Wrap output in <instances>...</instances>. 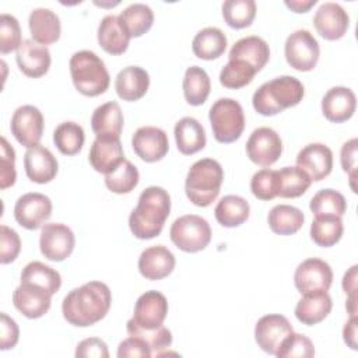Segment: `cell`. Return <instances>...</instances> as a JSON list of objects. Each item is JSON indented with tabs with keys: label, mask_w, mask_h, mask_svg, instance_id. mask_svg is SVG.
Instances as JSON below:
<instances>
[{
	"label": "cell",
	"mask_w": 358,
	"mask_h": 358,
	"mask_svg": "<svg viewBox=\"0 0 358 358\" xmlns=\"http://www.w3.org/2000/svg\"><path fill=\"white\" fill-rule=\"evenodd\" d=\"M282 152L280 134L270 127H257L246 141L248 158L260 166H271Z\"/></svg>",
	"instance_id": "30bf717a"
},
{
	"label": "cell",
	"mask_w": 358,
	"mask_h": 358,
	"mask_svg": "<svg viewBox=\"0 0 358 358\" xmlns=\"http://www.w3.org/2000/svg\"><path fill=\"white\" fill-rule=\"evenodd\" d=\"M24 168L31 182L43 185L52 182L59 171L57 159L46 147L36 144L24 154Z\"/></svg>",
	"instance_id": "ffe728a7"
},
{
	"label": "cell",
	"mask_w": 358,
	"mask_h": 358,
	"mask_svg": "<svg viewBox=\"0 0 358 358\" xmlns=\"http://www.w3.org/2000/svg\"><path fill=\"white\" fill-rule=\"evenodd\" d=\"M313 25L322 38L337 41L345 35L350 27V17L338 3L326 1L316 10Z\"/></svg>",
	"instance_id": "ac0fdd59"
},
{
	"label": "cell",
	"mask_w": 358,
	"mask_h": 358,
	"mask_svg": "<svg viewBox=\"0 0 358 358\" xmlns=\"http://www.w3.org/2000/svg\"><path fill=\"white\" fill-rule=\"evenodd\" d=\"M70 76L76 90L85 96L103 94L110 83L103 60L91 50L76 52L69 62Z\"/></svg>",
	"instance_id": "5b68a950"
},
{
	"label": "cell",
	"mask_w": 358,
	"mask_h": 358,
	"mask_svg": "<svg viewBox=\"0 0 358 358\" xmlns=\"http://www.w3.org/2000/svg\"><path fill=\"white\" fill-rule=\"evenodd\" d=\"M222 17L231 28H246L256 17V3L253 0H227L222 4Z\"/></svg>",
	"instance_id": "7bdbcfd3"
},
{
	"label": "cell",
	"mask_w": 358,
	"mask_h": 358,
	"mask_svg": "<svg viewBox=\"0 0 358 358\" xmlns=\"http://www.w3.org/2000/svg\"><path fill=\"white\" fill-rule=\"evenodd\" d=\"M228 57L229 60H243L259 73L270 59V48L260 36L250 35L236 41L232 45Z\"/></svg>",
	"instance_id": "4316f807"
},
{
	"label": "cell",
	"mask_w": 358,
	"mask_h": 358,
	"mask_svg": "<svg viewBox=\"0 0 358 358\" xmlns=\"http://www.w3.org/2000/svg\"><path fill=\"white\" fill-rule=\"evenodd\" d=\"M98 43L109 55H123L130 42V34L119 15L108 14L98 25Z\"/></svg>",
	"instance_id": "cb8c5ba5"
},
{
	"label": "cell",
	"mask_w": 358,
	"mask_h": 358,
	"mask_svg": "<svg viewBox=\"0 0 358 358\" xmlns=\"http://www.w3.org/2000/svg\"><path fill=\"white\" fill-rule=\"evenodd\" d=\"M312 179L299 166H284L277 171V196L295 199L302 196L310 186Z\"/></svg>",
	"instance_id": "d590c367"
},
{
	"label": "cell",
	"mask_w": 358,
	"mask_h": 358,
	"mask_svg": "<svg viewBox=\"0 0 358 358\" xmlns=\"http://www.w3.org/2000/svg\"><path fill=\"white\" fill-rule=\"evenodd\" d=\"M287 63L298 71H310L316 67L320 48L316 38L308 29H296L284 45Z\"/></svg>",
	"instance_id": "ba28073f"
},
{
	"label": "cell",
	"mask_w": 358,
	"mask_h": 358,
	"mask_svg": "<svg viewBox=\"0 0 358 358\" xmlns=\"http://www.w3.org/2000/svg\"><path fill=\"white\" fill-rule=\"evenodd\" d=\"M21 282H31L48 289L55 295L62 287V277L57 270L42 262H31L21 271Z\"/></svg>",
	"instance_id": "8d00e7d4"
},
{
	"label": "cell",
	"mask_w": 358,
	"mask_h": 358,
	"mask_svg": "<svg viewBox=\"0 0 358 358\" xmlns=\"http://www.w3.org/2000/svg\"><path fill=\"white\" fill-rule=\"evenodd\" d=\"M53 141L64 155H76L81 151L85 134L84 129L76 122H63L53 131Z\"/></svg>",
	"instance_id": "ab89813d"
},
{
	"label": "cell",
	"mask_w": 358,
	"mask_h": 358,
	"mask_svg": "<svg viewBox=\"0 0 358 358\" xmlns=\"http://www.w3.org/2000/svg\"><path fill=\"white\" fill-rule=\"evenodd\" d=\"M138 179L140 173L136 165L129 159H123L113 171L105 175V185L116 194H126L138 185Z\"/></svg>",
	"instance_id": "b9f144b4"
},
{
	"label": "cell",
	"mask_w": 358,
	"mask_h": 358,
	"mask_svg": "<svg viewBox=\"0 0 358 358\" xmlns=\"http://www.w3.org/2000/svg\"><path fill=\"white\" fill-rule=\"evenodd\" d=\"M355 108L357 96L348 87H331L322 99V112L333 123H343L351 119Z\"/></svg>",
	"instance_id": "603a6c76"
},
{
	"label": "cell",
	"mask_w": 358,
	"mask_h": 358,
	"mask_svg": "<svg viewBox=\"0 0 358 358\" xmlns=\"http://www.w3.org/2000/svg\"><path fill=\"white\" fill-rule=\"evenodd\" d=\"M305 95L302 83L292 76H280L262 84L252 96L255 110L262 116H274L296 106Z\"/></svg>",
	"instance_id": "3957f363"
},
{
	"label": "cell",
	"mask_w": 358,
	"mask_h": 358,
	"mask_svg": "<svg viewBox=\"0 0 358 358\" xmlns=\"http://www.w3.org/2000/svg\"><path fill=\"white\" fill-rule=\"evenodd\" d=\"M316 4V0H285V6L291 8L294 13H306L310 7Z\"/></svg>",
	"instance_id": "680465c9"
},
{
	"label": "cell",
	"mask_w": 358,
	"mask_h": 358,
	"mask_svg": "<svg viewBox=\"0 0 358 358\" xmlns=\"http://www.w3.org/2000/svg\"><path fill=\"white\" fill-rule=\"evenodd\" d=\"M357 268L358 266L354 264L343 277V289L348 295L345 308L350 313V316H357Z\"/></svg>",
	"instance_id": "11a10c76"
},
{
	"label": "cell",
	"mask_w": 358,
	"mask_h": 358,
	"mask_svg": "<svg viewBox=\"0 0 358 358\" xmlns=\"http://www.w3.org/2000/svg\"><path fill=\"white\" fill-rule=\"evenodd\" d=\"M21 250V239L18 234L7 225L0 227V263L8 264L14 262Z\"/></svg>",
	"instance_id": "f907efd6"
},
{
	"label": "cell",
	"mask_w": 358,
	"mask_h": 358,
	"mask_svg": "<svg viewBox=\"0 0 358 358\" xmlns=\"http://www.w3.org/2000/svg\"><path fill=\"white\" fill-rule=\"evenodd\" d=\"M21 41V28L18 20L11 14L0 15V52L3 55L18 50Z\"/></svg>",
	"instance_id": "7dc6e473"
},
{
	"label": "cell",
	"mask_w": 358,
	"mask_h": 358,
	"mask_svg": "<svg viewBox=\"0 0 358 358\" xmlns=\"http://www.w3.org/2000/svg\"><path fill=\"white\" fill-rule=\"evenodd\" d=\"M126 329H127L129 336H137V337L143 338L148 344L152 355L165 354V351L172 344V333L165 326H159L152 330H145V329L136 326L130 319L127 322Z\"/></svg>",
	"instance_id": "f6af8a7d"
},
{
	"label": "cell",
	"mask_w": 358,
	"mask_h": 358,
	"mask_svg": "<svg viewBox=\"0 0 358 358\" xmlns=\"http://www.w3.org/2000/svg\"><path fill=\"white\" fill-rule=\"evenodd\" d=\"M168 315V301L164 294L155 289L141 294L134 305L131 322L145 330H152L162 326Z\"/></svg>",
	"instance_id": "9a60e30c"
},
{
	"label": "cell",
	"mask_w": 358,
	"mask_h": 358,
	"mask_svg": "<svg viewBox=\"0 0 358 358\" xmlns=\"http://www.w3.org/2000/svg\"><path fill=\"white\" fill-rule=\"evenodd\" d=\"M343 337L345 344L351 350H357V316H350L348 322H345V326L343 329Z\"/></svg>",
	"instance_id": "6f0895ef"
},
{
	"label": "cell",
	"mask_w": 358,
	"mask_h": 358,
	"mask_svg": "<svg viewBox=\"0 0 358 358\" xmlns=\"http://www.w3.org/2000/svg\"><path fill=\"white\" fill-rule=\"evenodd\" d=\"M357 145H358V140H357V138H351L350 141H347V143L343 144V147H341V154H340L341 166H343L344 172H347V173L350 175L351 186H352V180L355 179Z\"/></svg>",
	"instance_id": "9f6ffc18"
},
{
	"label": "cell",
	"mask_w": 358,
	"mask_h": 358,
	"mask_svg": "<svg viewBox=\"0 0 358 358\" xmlns=\"http://www.w3.org/2000/svg\"><path fill=\"white\" fill-rule=\"evenodd\" d=\"M150 87L148 73L138 66L122 69L115 78V90L120 99L127 102L138 101L145 95Z\"/></svg>",
	"instance_id": "484cf974"
},
{
	"label": "cell",
	"mask_w": 358,
	"mask_h": 358,
	"mask_svg": "<svg viewBox=\"0 0 358 358\" xmlns=\"http://www.w3.org/2000/svg\"><path fill=\"white\" fill-rule=\"evenodd\" d=\"M120 20L126 25L130 36L138 38L150 31L154 24V13L150 6L143 3H133L127 6L120 14Z\"/></svg>",
	"instance_id": "f35d334b"
},
{
	"label": "cell",
	"mask_w": 358,
	"mask_h": 358,
	"mask_svg": "<svg viewBox=\"0 0 358 358\" xmlns=\"http://www.w3.org/2000/svg\"><path fill=\"white\" fill-rule=\"evenodd\" d=\"M294 282L296 289L303 294L329 291L333 282V271L329 263L322 259L310 257L298 264Z\"/></svg>",
	"instance_id": "4fadbf2b"
},
{
	"label": "cell",
	"mask_w": 358,
	"mask_h": 358,
	"mask_svg": "<svg viewBox=\"0 0 358 358\" xmlns=\"http://www.w3.org/2000/svg\"><path fill=\"white\" fill-rule=\"evenodd\" d=\"M169 238L178 249L186 253H196L206 249L210 243L211 228L206 218L196 214H186L172 222Z\"/></svg>",
	"instance_id": "52a82bcc"
},
{
	"label": "cell",
	"mask_w": 358,
	"mask_h": 358,
	"mask_svg": "<svg viewBox=\"0 0 358 358\" xmlns=\"http://www.w3.org/2000/svg\"><path fill=\"white\" fill-rule=\"evenodd\" d=\"M309 208L315 217H343L347 211V201L340 192L322 189L312 197Z\"/></svg>",
	"instance_id": "74e56055"
},
{
	"label": "cell",
	"mask_w": 358,
	"mask_h": 358,
	"mask_svg": "<svg viewBox=\"0 0 358 358\" xmlns=\"http://www.w3.org/2000/svg\"><path fill=\"white\" fill-rule=\"evenodd\" d=\"M134 154L145 162L161 161L169 150L168 134L154 126L138 127L131 137Z\"/></svg>",
	"instance_id": "2e32d148"
},
{
	"label": "cell",
	"mask_w": 358,
	"mask_h": 358,
	"mask_svg": "<svg viewBox=\"0 0 358 358\" xmlns=\"http://www.w3.org/2000/svg\"><path fill=\"white\" fill-rule=\"evenodd\" d=\"M117 357L119 358H127V357L150 358V357H152V352H151L148 344L143 338H140L137 336H129L119 344Z\"/></svg>",
	"instance_id": "816d5d0a"
},
{
	"label": "cell",
	"mask_w": 358,
	"mask_h": 358,
	"mask_svg": "<svg viewBox=\"0 0 358 358\" xmlns=\"http://www.w3.org/2000/svg\"><path fill=\"white\" fill-rule=\"evenodd\" d=\"M250 190L255 197L263 201L277 197V171L260 169L250 179Z\"/></svg>",
	"instance_id": "c3c4849f"
},
{
	"label": "cell",
	"mask_w": 358,
	"mask_h": 358,
	"mask_svg": "<svg viewBox=\"0 0 358 358\" xmlns=\"http://www.w3.org/2000/svg\"><path fill=\"white\" fill-rule=\"evenodd\" d=\"M50 215L52 201L42 193H25L15 201L14 218L25 229L34 231L42 228Z\"/></svg>",
	"instance_id": "8fae6325"
},
{
	"label": "cell",
	"mask_w": 358,
	"mask_h": 358,
	"mask_svg": "<svg viewBox=\"0 0 358 358\" xmlns=\"http://www.w3.org/2000/svg\"><path fill=\"white\" fill-rule=\"evenodd\" d=\"M183 95L189 105H203L211 90V81L207 71L199 66H192L185 71L183 77Z\"/></svg>",
	"instance_id": "e575fe53"
},
{
	"label": "cell",
	"mask_w": 358,
	"mask_h": 358,
	"mask_svg": "<svg viewBox=\"0 0 358 358\" xmlns=\"http://www.w3.org/2000/svg\"><path fill=\"white\" fill-rule=\"evenodd\" d=\"M0 348L3 351L14 348L20 338V329L14 319L7 313H0Z\"/></svg>",
	"instance_id": "f5cc1de1"
},
{
	"label": "cell",
	"mask_w": 358,
	"mask_h": 358,
	"mask_svg": "<svg viewBox=\"0 0 358 358\" xmlns=\"http://www.w3.org/2000/svg\"><path fill=\"white\" fill-rule=\"evenodd\" d=\"M18 69L31 78H39L49 71L52 57L45 45L35 42L34 39H25L20 45L15 56Z\"/></svg>",
	"instance_id": "44dd1931"
},
{
	"label": "cell",
	"mask_w": 358,
	"mask_h": 358,
	"mask_svg": "<svg viewBox=\"0 0 358 358\" xmlns=\"http://www.w3.org/2000/svg\"><path fill=\"white\" fill-rule=\"evenodd\" d=\"M176 147L183 155H192L206 147L207 138L201 123L190 116L182 117L176 122L173 129Z\"/></svg>",
	"instance_id": "f546056e"
},
{
	"label": "cell",
	"mask_w": 358,
	"mask_h": 358,
	"mask_svg": "<svg viewBox=\"0 0 358 358\" xmlns=\"http://www.w3.org/2000/svg\"><path fill=\"white\" fill-rule=\"evenodd\" d=\"M222 180L224 169L217 159H199L187 171L185 180L186 196L194 206L207 207L218 197Z\"/></svg>",
	"instance_id": "277c9868"
},
{
	"label": "cell",
	"mask_w": 358,
	"mask_h": 358,
	"mask_svg": "<svg viewBox=\"0 0 358 358\" xmlns=\"http://www.w3.org/2000/svg\"><path fill=\"white\" fill-rule=\"evenodd\" d=\"M175 256L164 245L144 249L138 257V271L145 280L157 281L168 277L175 268Z\"/></svg>",
	"instance_id": "7402d4cb"
},
{
	"label": "cell",
	"mask_w": 358,
	"mask_h": 358,
	"mask_svg": "<svg viewBox=\"0 0 358 358\" xmlns=\"http://www.w3.org/2000/svg\"><path fill=\"white\" fill-rule=\"evenodd\" d=\"M88 159L96 172L106 175L126 158L120 140L95 138L91 145Z\"/></svg>",
	"instance_id": "4dcf8cb0"
},
{
	"label": "cell",
	"mask_w": 358,
	"mask_h": 358,
	"mask_svg": "<svg viewBox=\"0 0 358 358\" xmlns=\"http://www.w3.org/2000/svg\"><path fill=\"white\" fill-rule=\"evenodd\" d=\"M43 115L34 105H22L17 108L11 116V134L21 145L27 148L39 144L43 134Z\"/></svg>",
	"instance_id": "9c48e42d"
},
{
	"label": "cell",
	"mask_w": 358,
	"mask_h": 358,
	"mask_svg": "<svg viewBox=\"0 0 358 358\" xmlns=\"http://www.w3.org/2000/svg\"><path fill=\"white\" fill-rule=\"evenodd\" d=\"M294 331L289 320L278 313L262 316L255 326V340L267 354L275 355L281 343Z\"/></svg>",
	"instance_id": "5bb4252c"
},
{
	"label": "cell",
	"mask_w": 358,
	"mask_h": 358,
	"mask_svg": "<svg viewBox=\"0 0 358 358\" xmlns=\"http://www.w3.org/2000/svg\"><path fill=\"white\" fill-rule=\"evenodd\" d=\"M214 138L229 144L236 141L245 130V113L241 103L232 98L217 99L208 112Z\"/></svg>",
	"instance_id": "8992f818"
},
{
	"label": "cell",
	"mask_w": 358,
	"mask_h": 358,
	"mask_svg": "<svg viewBox=\"0 0 358 358\" xmlns=\"http://www.w3.org/2000/svg\"><path fill=\"white\" fill-rule=\"evenodd\" d=\"M76 357L77 358H91V357L108 358L109 357L108 345L103 340H101L98 337L85 338L78 343V345L76 348Z\"/></svg>",
	"instance_id": "db71d44e"
},
{
	"label": "cell",
	"mask_w": 358,
	"mask_h": 358,
	"mask_svg": "<svg viewBox=\"0 0 358 358\" xmlns=\"http://www.w3.org/2000/svg\"><path fill=\"white\" fill-rule=\"evenodd\" d=\"M13 303L25 317L38 319L50 309L52 294L43 287L21 282L13 292Z\"/></svg>",
	"instance_id": "e0dca14e"
},
{
	"label": "cell",
	"mask_w": 358,
	"mask_h": 358,
	"mask_svg": "<svg viewBox=\"0 0 358 358\" xmlns=\"http://www.w3.org/2000/svg\"><path fill=\"white\" fill-rule=\"evenodd\" d=\"M270 229L277 235H292L298 232L305 221L303 213L289 204L274 206L267 215Z\"/></svg>",
	"instance_id": "836d02e7"
},
{
	"label": "cell",
	"mask_w": 358,
	"mask_h": 358,
	"mask_svg": "<svg viewBox=\"0 0 358 358\" xmlns=\"http://www.w3.org/2000/svg\"><path fill=\"white\" fill-rule=\"evenodd\" d=\"M112 294L101 281H90L71 289L63 299L62 313L67 323L88 327L102 320L110 309Z\"/></svg>",
	"instance_id": "6da1fadb"
},
{
	"label": "cell",
	"mask_w": 358,
	"mask_h": 358,
	"mask_svg": "<svg viewBox=\"0 0 358 358\" xmlns=\"http://www.w3.org/2000/svg\"><path fill=\"white\" fill-rule=\"evenodd\" d=\"M171 213V196L161 186H148L129 215V227L137 239L158 236Z\"/></svg>",
	"instance_id": "7a4b0ae2"
},
{
	"label": "cell",
	"mask_w": 358,
	"mask_h": 358,
	"mask_svg": "<svg viewBox=\"0 0 358 358\" xmlns=\"http://www.w3.org/2000/svg\"><path fill=\"white\" fill-rule=\"evenodd\" d=\"M227 49V36L217 27L203 28L196 34L192 42L194 56L203 60L218 59Z\"/></svg>",
	"instance_id": "1f68e13d"
},
{
	"label": "cell",
	"mask_w": 358,
	"mask_h": 358,
	"mask_svg": "<svg viewBox=\"0 0 358 358\" xmlns=\"http://www.w3.org/2000/svg\"><path fill=\"white\" fill-rule=\"evenodd\" d=\"M249 203L236 194L224 196L214 208V215L218 224L227 228H235L249 218Z\"/></svg>",
	"instance_id": "d6a6232c"
},
{
	"label": "cell",
	"mask_w": 358,
	"mask_h": 358,
	"mask_svg": "<svg viewBox=\"0 0 358 358\" xmlns=\"http://www.w3.org/2000/svg\"><path fill=\"white\" fill-rule=\"evenodd\" d=\"M275 355L278 358H312L315 355V345L306 336L292 331L281 343Z\"/></svg>",
	"instance_id": "bcb514c9"
},
{
	"label": "cell",
	"mask_w": 358,
	"mask_h": 358,
	"mask_svg": "<svg viewBox=\"0 0 358 358\" xmlns=\"http://www.w3.org/2000/svg\"><path fill=\"white\" fill-rule=\"evenodd\" d=\"M0 189H7L15 183V151L6 137L0 140Z\"/></svg>",
	"instance_id": "681fc988"
},
{
	"label": "cell",
	"mask_w": 358,
	"mask_h": 358,
	"mask_svg": "<svg viewBox=\"0 0 358 358\" xmlns=\"http://www.w3.org/2000/svg\"><path fill=\"white\" fill-rule=\"evenodd\" d=\"M333 306L327 291L303 294L295 306V317L306 326H313L324 320Z\"/></svg>",
	"instance_id": "f1b7e54d"
},
{
	"label": "cell",
	"mask_w": 358,
	"mask_h": 358,
	"mask_svg": "<svg viewBox=\"0 0 358 358\" xmlns=\"http://www.w3.org/2000/svg\"><path fill=\"white\" fill-rule=\"evenodd\" d=\"M341 217H315L310 225L312 241L322 248L334 246L343 236Z\"/></svg>",
	"instance_id": "60d3db41"
},
{
	"label": "cell",
	"mask_w": 358,
	"mask_h": 358,
	"mask_svg": "<svg viewBox=\"0 0 358 358\" xmlns=\"http://www.w3.org/2000/svg\"><path fill=\"white\" fill-rule=\"evenodd\" d=\"M74 232L64 224L49 222L42 227L39 248L41 253L52 262H63L74 249Z\"/></svg>",
	"instance_id": "7c38bea8"
},
{
	"label": "cell",
	"mask_w": 358,
	"mask_h": 358,
	"mask_svg": "<svg viewBox=\"0 0 358 358\" xmlns=\"http://www.w3.org/2000/svg\"><path fill=\"white\" fill-rule=\"evenodd\" d=\"M32 39L41 45H50L59 41L62 25L57 14L50 8H34L28 18Z\"/></svg>",
	"instance_id": "83f0119b"
},
{
	"label": "cell",
	"mask_w": 358,
	"mask_h": 358,
	"mask_svg": "<svg viewBox=\"0 0 358 358\" xmlns=\"http://www.w3.org/2000/svg\"><path fill=\"white\" fill-rule=\"evenodd\" d=\"M123 122V112L115 101L99 105L91 116V127L96 138L120 140Z\"/></svg>",
	"instance_id": "d4e9b609"
},
{
	"label": "cell",
	"mask_w": 358,
	"mask_h": 358,
	"mask_svg": "<svg viewBox=\"0 0 358 358\" xmlns=\"http://www.w3.org/2000/svg\"><path fill=\"white\" fill-rule=\"evenodd\" d=\"M296 166L305 171L312 180L319 182L333 169V152L323 143H310L298 152Z\"/></svg>",
	"instance_id": "d6986e66"
},
{
	"label": "cell",
	"mask_w": 358,
	"mask_h": 358,
	"mask_svg": "<svg viewBox=\"0 0 358 358\" xmlns=\"http://www.w3.org/2000/svg\"><path fill=\"white\" fill-rule=\"evenodd\" d=\"M256 70L243 60H228L220 73V83L225 88L239 90L252 83Z\"/></svg>",
	"instance_id": "ee69618b"
}]
</instances>
